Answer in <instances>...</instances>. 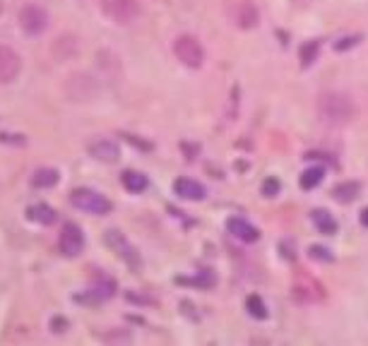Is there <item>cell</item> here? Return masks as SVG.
<instances>
[{
    "label": "cell",
    "instance_id": "cell-1",
    "mask_svg": "<svg viewBox=\"0 0 368 346\" xmlns=\"http://www.w3.org/2000/svg\"><path fill=\"white\" fill-rule=\"evenodd\" d=\"M315 111H318L320 123H325V125H330V128H340V125H347V123L354 118L356 106L347 94L325 92V94H320L318 104H315Z\"/></svg>",
    "mask_w": 368,
    "mask_h": 346
},
{
    "label": "cell",
    "instance_id": "cell-2",
    "mask_svg": "<svg viewBox=\"0 0 368 346\" xmlns=\"http://www.w3.org/2000/svg\"><path fill=\"white\" fill-rule=\"evenodd\" d=\"M70 202L78 209H82V212L97 214V216L111 214V209H114L111 200H106L102 192L92 190V187H78V190H73L70 192Z\"/></svg>",
    "mask_w": 368,
    "mask_h": 346
},
{
    "label": "cell",
    "instance_id": "cell-3",
    "mask_svg": "<svg viewBox=\"0 0 368 346\" xmlns=\"http://www.w3.org/2000/svg\"><path fill=\"white\" fill-rule=\"evenodd\" d=\"M63 92L70 101H90L99 94V82L87 73H75L66 80Z\"/></svg>",
    "mask_w": 368,
    "mask_h": 346
},
{
    "label": "cell",
    "instance_id": "cell-4",
    "mask_svg": "<svg viewBox=\"0 0 368 346\" xmlns=\"http://www.w3.org/2000/svg\"><path fill=\"white\" fill-rule=\"evenodd\" d=\"M173 56L178 58L180 66L192 68V70L200 68L202 61H204L202 44L195 37H190V34H183V37H178L176 41H173Z\"/></svg>",
    "mask_w": 368,
    "mask_h": 346
},
{
    "label": "cell",
    "instance_id": "cell-5",
    "mask_svg": "<svg viewBox=\"0 0 368 346\" xmlns=\"http://www.w3.org/2000/svg\"><path fill=\"white\" fill-rule=\"evenodd\" d=\"M102 10L116 25H133L142 13L140 0H102Z\"/></svg>",
    "mask_w": 368,
    "mask_h": 346
},
{
    "label": "cell",
    "instance_id": "cell-6",
    "mask_svg": "<svg viewBox=\"0 0 368 346\" xmlns=\"http://www.w3.org/2000/svg\"><path fill=\"white\" fill-rule=\"evenodd\" d=\"M17 20H20V27L27 37H39V34H44L46 29H49V13L37 3L25 5V8L20 10Z\"/></svg>",
    "mask_w": 368,
    "mask_h": 346
},
{
    "label": "cell",
    "instance_id": "cell-7",
    "mask_svg": "<svg viewBox=\"0 0 368 346\" xmlns=\"http://www.w3.org/2000/svg\"><path fill=\"white\" fill-rule=\"evenodd\" d=\"M58 250L66 257H78L85 250V233L78 224H66L58 236Z\"/></svg>",
    "mask_w": 368,
    "mask_h": 346
},
{
    "label": "cell",
    "instance_id": "cell-8",
    "mask_svg": "<svg viewBox=\"0 0 368 346\" xmlns=\"http://www.w3.org/2000/svg\"><path fill=\"white\" fill-rule=\"evenodd\" d=\"M22 73V58L15 49L0 44V85H10L20 78Z\"/></svg>",
    "mask_w": 368,
    "mask_h": 346
},
{
    "label": "cell",
    "instance_id": "cell-9",
    "mask_svg": "<svg viewBox=\"0 0 368 346\" xmlns=\"http://www.w3.org/2000/svg\"><path fill=\"white\" fill-rule=\"evenodd\" d=\"M231 20L238 29H253L258 25V8H255L250 0H238L231 8Z\"/></svg>",
    "mask_w": 368,
    "mask_h": 346
},
{
    "label": "cell",
    "instance_id": "cell-10",
    "mask_svg": "<svg viewBox=\"0 0 368 346\" xmlns=\"http://www.w3.org/2000/svg\"><path fill=\"white\" fill-rule=\"evenodd\" d=\"M90 154L94 156L97 161L114 163L121 159V147L118 142H114V140H94V142L90 144Z\"/></svg>",
    "mask_w": 368,
    "mask_h": 346
},
{
    "label": "cell",
    "instance_id": "cell-11",
    "mask_svg": "<svg viewBox=\"0 0 368 346\" xmlns=\"http://www.w3.org/2000/svg\"><path fill=\"white\" fill-rule=\"evenodd\" d=\"M173 192H176L180 200H192V202H200L204 197V187L192 178H178L173 183Z\"/></svg>",
    "mask_w": 368,
    "mask_h": 346
},
{
    "label": "cell",
    "instance_id": "cell-12",
    "mask_svg": "<svg viewBox=\"0 0 368 346\" xmlns=\"http://www.w3.org/2000/svg\"><path fill=\"white\" fill-rule=\"evenodd\" d=\"M229 233L233 238H238L241 243H255L260 238L258 228L248 224L245 219H229Z\"/></svg>",
    "mask_w": 368,
    "mask_h": 346
},
{
    "label": "cell",
    "instance_id": "cell-13",
    "mask_svg": "<svg viewBox=\"0 0 368 346\" xmlns=\"http://www.w3.org/2000/svg\"><path fill=\"white\" fill-rule=\"evenodd\" d=\"M27 219L29 221H37V224H44V226H51L58 219V214H56L54 207H49V204L39 202V204H32V207H27Z\"/></svg>",
    "mask_w": 368,
    "mask_h": 346
},
{
    "label": "cell",
    "instance_id": "cell-14",
    "mask_svg": "<svg viewBox=\"0 0 368 346\" xmlns=\"http://www.w3.org/2000/svg\"><path fill=\"white\" fill-rule=\"evenodd\" d=\"M121 183L125 190H130V192H145L149 185V180H147V175L140 173V171H125L121 175Z\"/></svg>",
    "mask_w": 368,
    "mask_h": 346
},
{
    "label": "cell",
    "instance_id": "cell-15",
    "mask_svg": "<svg viewBox=\"0 0 368 346\" xmlns=\"http://www.w3.org/2000/svg\"><path fill=\"white\" fill-rule=\"evenodd\" d=\"M332 195H335V200H337V202L349 204V202H354L356 197L361 195V185H359V183H354V180H349V183L337 185L335 190H332Z\"/></svg>",
    "mask_w": 368,
    "mask_h": 346
},
{
    "label": "cell",
    "instance_id": "cell-16",
    "mask_svg": "<svg viewBox=\"0 0 368 346\" xmlns=\"http://www.w3.org/2000/svg\"><path fill=\"white\" fill-rule=\"evenodd\" d=\"M58 183V171L56 168H39L32 175V185L34 187H54Z\"/></svg>",
    "mask_w": 368,
    "mask_h": 346
},
{
    "label": "cell",
    "instance_id": "cell-17",
    "mask_svg": "<svg viewBox=\"0 0 368 346\" xmlns=\"http://www.w3.org/2000/svg\"><path fill=\"white\" fill-rule=\"evenodd\" d=\"M106 240H109L111 245H114V248H118V250H121L118 255L123 257V260H128V262H130L133 257H135V255H133V248H130V245L125 243V238H123L118 231H109Z\"/></svg>",
    "mask_w": 368,
    "mask_h": 346
},
{
    "label": "cell",
    "instance_id": "cell-18",
    "mask_svg": "<svg viewBox=\"0 0 368 346\" xmlns=\"http://www.w3.org/2000/svg\"><path fill=\"white\" fill-rule=\"evenodd\" d=\"M245 308H248V313L253 315V318H258V320H265L267 318V306L262 303L260 296H248V301H245Z\"/></svg>",
    "mask_w": 368,
    "mask_h": 346
},
{
    "label": "cell",
    "instance_id": "cell-19",
    "mask_svg": "<svg viewBox=\"0 0 368 346\" xmlns=\"http://www.w3.org/2000/svg\"><path fill=\"white\" fill-rule=\"evenodd\" d=\"M313 221H315V226H318L323 233H335V228H337V224L332 221V216L327 212H320V209H315V212H313Z\"/></svg>",
    "mask_w": 368,
    "mask_h": 346
},
{
    "label": "cell",
    "instance_id": "cell-20",
    "mask_svg": "<svg viewBox=\"0 0 368 346\" xmlns=\"http://www.w3.org/2000/svg\"><path fill=\"white\" fill-rule=\"evenodd\" d=\"M320 180H323V168H308V171L301 175V187L303 190H311Z\"/></svg>",
    "mask_w": 368,
    "mask_h": 346
},
{
    "label": "cell",
    "instance_id": "cell-21",
    "mask_svg": "<svg viewBox=\"0 0 368 346\" xmlns=\"http://www.w3.org/2000/svg\"><path fill=\"white\" fill-rule=\"evenodd\" d=\"M318 49H320L318 41H311V44L303 46V49H301V66L303 68H308L315 61V56H318Z\"/></svg>",
    "mask_w": 368,
    "mask_h": 346
},
{
    "label": "cell",
    "instance_id": "cell-22",
    "mask_svg": "<svg viewBox=\"0 0 368 346\" xmlns=\"http://www.w3.org/2000/svg\"><path fill=\"white\" fill-rule=\"evenodd\" d=\"M311 257H313V260H325V262H330V260H332L330 250L320 248V245H313V248H311Z\"/></svg>",
    "mask_w": 368,
    "mask_h": 346
},
{
    "label": "cell",
    "instance_id": "cell-23",
    "mask_svg": "<svg viewBox=\"0 0 368 346\" xmlns=\"http://www.w3.org/2000/svg\"><path fill=\"white\" fill-rule=\"evenodd\" d=\"M361 41V37H349V39H340L335 44V49L337 51H347V49H352V46H356Z\"/></svg>",
    "mask_w": 368,
    "mask_h": 346
},
{
    "label": "cell",
    "instance_id": "cell-24",
    "mask_svg": "<svg viewBox=\"0 0 368 346\" xmlns=\"http://www.w3.org/2000/svg\"><path fill=\"white\" fill-rule=\"evenodd\" d=\"M277 190H279V183L274 178H270L267 183H262V192H265L267 197H274L277 195Z\"/></svg>",
    "mask_w": 368,
    "mask_h": 346
},
{
    "label": "cell",
    "instance_id": "cell-25",
    "mask_svg": "<svg viewBox=\"0 0 368 346\" xmlns=\"http://www.w3.org/2000/svg\"><path fill=\"white\" fill-rule=\"evenodd\" d=\"M361 224L368 226V207L364 209V212H361Z\"/></svg>",
    "mask_w": 368,
    "mask_h": 346
}]
</instances>
